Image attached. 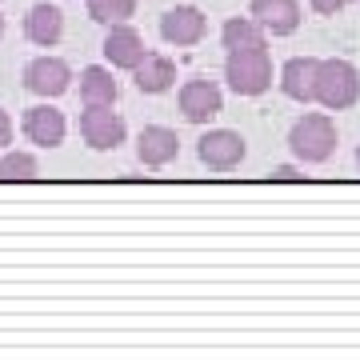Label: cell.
Wrapping results in <instances>:
<instances>
[{
    "label": "cell",
    "instance_id": "1",
    "mask_svg": "<svg viewBox=\"0 0 360 360\" xmlns=\"http://www.w3.org/2000/svg\"><path fill=\"white\" fill-rule=\"evenodd\" d=\"M224 80L232 84L236 96H260V92L272 89V56L264 37L252 40V44H240V49H229Z\"/></svg>",
    "mask_w": 360,
    "mask_h": 360
},
{
    "label": "cell",
    "instance_id": "2",
    "mask_svg": "<svg viewBox=\"0 0 360 360\" xmlns=\"http://www.w3.org/2000/svg\"><path fill=\"white\" fill-rule=\"evenodd\" d=\"M312 101H321L328 112H345L360 101V72L352 60H321L316 65V89H312Z\"/></svg>",
    "mask_w": 360,
    "mask_h": 360
},
{
    "label": "cell",
    "instance_id": "3",
    "mask_svg": "<svg viewBox=\"0 0 360 360\" xmlns=\"http://www.w3.org/2000/svg\"><path fill=\"white\" fill-rule=\"evenodd\" d=\"M288 148L304 165H324L336 148V124L328 112H304L288 132Z\"/></svg>",
    "mask_w": 360,
    "mask_h": 360
},
{
    "label": "cell",
    "instance_id": "4",
    "mask_svg": "<svg viewBox=\"0 0 360 360\" xmlns=\"http://www.w3.org/2000/svg\"><path fill=\"white\" fill-rule=\"evenodd\" d=\"M124 116L112 112V104H84V112H80V136L89 148L96 153H112L124 144Z\"/></svg>",
    "mask_w": 360,
    "mask_h": 360
},
{
    "label": "cell",
    "instance_id": "5",
    "mask_svg": "<svg viewBox=\"0 0 360 360\" xmlns=\"http://www.w3.org/2000/svg\"><path fill=\"white\" fill-rule=\"evenodd\" d=\"M25 89L32 96H44V101H56L72 89V68L60 60V56H37L25 65Z\"/></svg>",
    "mask_w": 360,
    "mask_h": 360
},
{
    "label": "cell",
    "instance_id": "6",
    "mask_svg": "<svg viewBox=\"0 0 360 360\" xmlns=\"http://www.w3.org/2000/svg\"><path fill=\"white\" fill-rule=\"evenodd\" d=\"M200 165H208L212 172H229V168H236L240 160H245V136L232 129H212L200 136Z\"/></svg>",
    "mask_w": 360,
    "mask_h": 360
},
{
    "label": "cell",
    "instance_id": "7",
    "mask_svg": "<svg viewBox=\"0 0 360 360\" xmlns=\"http://www.w3.org/2000/svg\"><path fill=\"white\" fill-rule=\"evenodd\" d=\"M208 32V20L200 8H193V4H176V8H168L165 16H160V37L168 40V44H176V49H193V44H200Z\"/></svg>",
    "mask_w": 360,
    "mask_h": 360
},
{
    "label": "cell",
    "instance_id": "8",
    "mask_svg": "<svg viewBox=\"0 0 360 360\" xmlns=\"http://www.w3.org/2000/svg\"><path fill=\"white\" fill-rule=\"evenodd\" d=\"M220 108H224V96H220L217 80H188L180 89V112L193 124H208L212 116H220Z\"/></svg>",
    "mask_w": 360,
    "mask_h": 360
},
{
    "label": "cell",
    "instance_id": "9",
    "mask_svg": "<svg viewBox=\"0 0 360 360\" xmlns=\"http://www.w3.org/2000/svg\"><path fill=\"white\" fill-rule=\"evenodd\" d=\"M25 136L40 148H60L65 144V132H68V120L65 112H56L52 104H37V108H28L25 112Z\"/></svg>",
    "mask_w": 360,
    "mask_h": 360
},
{
    "label": "cell",
    "instance_id": "10",
    "mask_svg": "<svg viewBox=\"0 0 360 360\" xmlns=\"http://www.w3.org/2000/svg\"><path fill=\"white\" fill-rule=\"evenodd\" d=\"M180 153V136L165 124H144L141 136H136V156H141L144 168H165L172 165Z\"/></svg>",
    "mask_w": 360,
    "mask_h": 360
},
{
    "label": "cell",
    "instance_id": "11",
    "mask_svg": "<svg viewBox=\"0 0 360 360\" xmlns=\"http://www.w3.org/2000/svg\"><path fill=\"white\" fill-rule=\"evenodd\" d=\"M104 56H108V65L112 68H136L144 60V37L136 28L124 20V25H108V37H104Z\"/></svg>",
    "mask_w": 360,
    "mask_h": 360
},
{
    "label": "cell",
    "instance_id": "12",
    "mask_svg": "<svg viewBox=\"0 0 360 360\" xmlns=\"http://www.w3.org/2000/svg\"><path fill=\"white\" fill-rule=\"evenodd\" d=\"M248 16L272 37H292L300 28V4L296 0H252Z\"/></svg>",
    "mask_w": 360,
    "mask_h": 360
},
{
    "label": "cell",
    "instance_id": "13",
    "mask_svg": "<svg viewBox=\"0 0 360 360\" xmlns=\"http://www.w3.org/2000/svg\"><path fill=\"white\" fill-rule=\"evenodd\" d=\"M25 37L40 49H52L56 40L65 37V13L56 4H32L25 16Z\"/></svg>",
    "mask_w": 360,
    "mask_h": 360
},
{
    "label": "cell",
    "instance_id": "14",
    "mask_svg": "<svg viewBox=\"0 0 360 360\" xmlns=\"http://www.w3.org/2000/svg\"><path fill=\"white\" fill-rule=\"evenodd\" d=\"M316 65H321V60H312V56H292V60L281 68V92L288 96V101H300V104L312 101V89H316Z\"/></svg>",
    "mask_w": 360,
    "mask_h": 360
},
{
    "label": "cell",
    "instance_id": "15",
    "mask_svg": "<svg viewBox=\"0 0 360 360\" xmlns=\"http://www.w3.org/2000/svg\"><path fill=\"white\" fill-rule=\"evenodd\" d=\"M132 77H136V89L148 92V96H160L176 84V65L168 60V56H156V52H144V60L132 68Z\"/></svg>",
    "mask_w": 360,
    "mask_h": 360
},
{
    "label": "cell",
    "instance_id": "16",
    "mask_svg": "<svg viewBox=\"0 0 360 360\" xmlns=\"http://www.w3.org/2000/svg\"><path fill=\"white\" fill-rule=\"evenodd\" d=\"M116 77L112 68H101V65H89L80 72V101L84 104H116Z\"/></svg>",
    "mask_w": 360,
    "mask_h": 360
},
{
    "label": "cell",
    "instance_id": "17",
    "mask_svg": "<svg viewBox=\"0 0 360 360\" xmlns=\"http://www.w3.org/2000/svg\"><path fill=\"white\" fill-rule=\"evenodd\" d=\"M264 37V28L252 20V16H232V20H224V28H220V40H224V49H240V44H252V40Z\"/></svg>",
    "mask_w": 360,
    "mask_h": 360
},
{
    "label": "cell",
    "instance_id": "18",
    "mask_svg": "<svg viewBox=\"0 0 360 360\" xmlns=\"http://www.w3.org/2000/svg\"><path fill=\"white\" fill-rule=\"evenodd\" d=\"M40 165L32 153H0V180H37Z\"/></svg>",
    "mask_w": 360,
    "mask_h": 360
},
{
    "label": "cell",
    "instance_id": "19",
    "mask_svg": "<svg viewBox=\"0 0 360 360\" xmlns=\"http://www.w3.org/2000/svg\"><path fill=\"white\" fill-rule=\"evenodd\" d=\"M136 13V0H89V16L96 25H124Z\"/></svg>",
    "mask_w": 360,
    "mask_h": 360
},
{
    "label": "cell",
    "instance_id": "20",
    "mask_svg": "<svg viewBox=\"0 0 360 360\" xmlns=\"http://www.w3.org/2000/svg\"><path fill=\"white\" fill-rule=\"evenodd\" d=\"M309 4H312V8H316L321 16H336L340 8H348L352 0H309Z\"/></svg>",
    "mask_w": 360,
    "mask_h": 360
},
{
    "label": "cell",
    "instance_id": "21",
    "mask_svg": "<svg viewBox=\"0 0 360 360\" xmlns=\"http://www.w3.org/2000/svg\"><path fill=\"white\" fill-rule=\"evenodd\" d=\"M8 144H13V120H8V112H4V108H0V153H4Z\"/></svg>",
    "mask_w": 360,
    "mask_h": 360
},
{
    "label": "cell",
    "instance_id": "22",
    "mask_svg": "<svg viewBox=\"0 0 360 360\" xmlns=\"http://www.w3.org/2000/svg\"><path fill=\"white\" fill-rule=\"evenodd\" d=\"M272 180H300V172H296L292 165H276L272 168Z\"/></svg>",
    "mask_w": 360,
    "mask_h": 360
},
{
    "label": "cell",
    "instance_id": "23",
    "mask_svg": "<svg viewBox=\"0 0 360 360\" xmlns=\"http://www.w3.org/2000/svg\"><path fill=\"white\" fill-rule=\"evenodd\" d=\"M0 37H4V16H0Z\"/></svg>",
    "mask_w": 360,
    "mask_h": 360
},
{
    "label": "cell",
    "instance_id": "24",
    "mask_svg": "<svg viewBox=\"0 0 360 360\" xmlns=\"http://www.w3.org/2000/svg\"><path fill=\"white\" fill-rule=\"evenodd\" d=\"M356 168H360V148H356Z\"/></svg>",
    "mask_w": 360,
    "mask_h": 360
}]
</instances>
